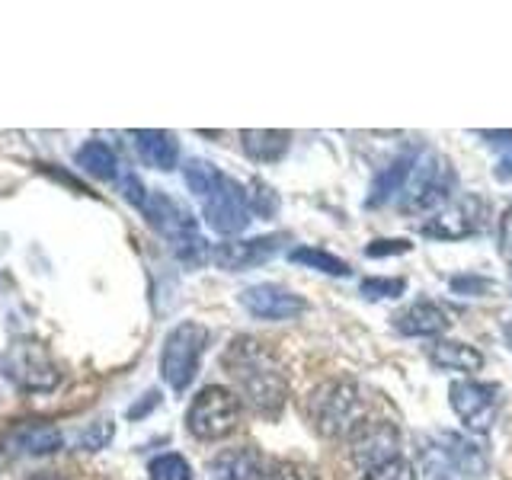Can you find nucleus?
<instances>
[{
  "mask_svg": "<svg viewBox=\"0 0 512 480\" xmlns=\"http://www.w3.org/2000/svg\"><path fill=\"white\" fill-rule=\"evenodd\" d=\"M224 368L237 381L244 400L260 413H279L288 397V381L279 359L253 340V336H237L224 352Z\"/></svg>",
  "mask_w": 512,
  "mask_h": 480,
  "instance_id": "f257e3e1",
  "label": "nucleus"
},
{
  "mask_svg": "<svg viewBox=\"0 0 512 480\" xmlns=\"http://www.w3.org/2000/svg\"><path fill=\"white\" fill-rule=\"evenodd\" d=\"M122 192H125V199L148 218L151 228L170 240L173 253L180 256L183 263L196 266L205 256H212V250L205 247V237L199 234L196 218L189 215L186 205L170 199L167 192H148L141 186L138 176H122Z\"/></svg>",
  "mask_w": 512,
  "mask_h": 480,
  "instance_id": "f03ea898",
  "label": "nucleus"
},
{
  "mask_svg": "<svg viewBox=\"0 0 512 480\" xmlns=\"http://www.w3.org/2000/svg\"><path fill=\"white\" fill-rule=\"evenodd\" d=\"M183 176H186V186L196 192L202 202V215L208 228L224 237L247 231L250 205H247V192L237 186V180H231L228 173H221L215 164H208V160H189L183 167Z\"/></svg>",
  "mask_w": 512,
  "mask_h": 480,
  "instance_id": "7ed1b4c3",
  "label": "nucleus"
},
{
  "mask_svg": "<svg viewBox=\"0 0 512 480\" xmlns=\"http://www.w3.org/2000/svg\"><path fill=\"white\" fill-rule=\"evenodd\" d=\"M311 423L324 439H346L365 423V394L356 381H327L311 394Z\"/></svg>",
  "mask_w": 512,
  "mask_h": 480,
  "instance_id": "20e7f679",
  "label": "nucleus"
},
{
  "mask_svg": "<svg viewBox=\"0 0 512 480\" xmlns=\"http://www.w3.org/2000/svg\"><path fill=\"white\" fill-rule=\"evenodd\" d=\"M240 423V400L234 391L221 388V384H208L196 397H192L186 426L196 439L202 442H218L231 436Z\"/></svg>",
  "mask_w": 512,
  "mask_h": 480,
  "instance_id": "39448f33",
  "label": "nucleus"
},
{
  "mask_svg": "<svg viewBox=\"0 0 512 480\" xmlns=\"http://www.w3.org/2000/svg\"><path fill=\"white\" fill-rule=\"evenodd\" d=\"M4 375L16 384L20 391H52L58 384V365L52 359V352L42 340H32V336H20L13 340L4 352Z\"/></svg>",
  "mask_w": 512,
  "mask_h": 480,
  "instance_id": "423d86ee",
  "label": "nucleus"
},
{
  "mask_svg": "<svg viewBox=\"0 0 512 480\" xmlns=\"http://www.w3.org/2000/svg\"><path fill=\"white\" fill-rule=\"evenodd\" d=\"M205 346H208V330L196 324V320H186V324L170 330V336L164 340V356H160V375H164V381L173 391H186L192 384Z\"/></svg>",
  "mask_w": 512,
  "mask_h": 480,
  "instance_id": "0eeeda50",
  "label": "nucleus"
},
{
  "mask_svg": "<svg viewBox=\"0 0 512 480\" xmlns=\"http://www.w3.org/2000/svg\"><path fill=\"white\" fill-rule=\"evenodd\" d=\"M455 189V173L436 154H423L416 157V167L407 180V199H404V212L407 215H423V212H442V205L448 202Z\"/></svg>",
  "mask_w": 512,
  "mask_h": 480,
  "instance_id": "6e6552de",
  "label": "nucleus"
},
{
  "mask_svg": "<svg viewBox=\"0 0 512 480\" xmlns=\"http://www.w3.org/2000/svg\"><path fill=\"white\" fill-rule=\"evenodd\" d=\"M448 400H452L458 420L471 432H490L496 413H500V391L474 378H458L448 384Z\"/></svg>",
  "mask_w": 512,
  "mask_h": 480,
  "instance_id": "1a4fd4ad",
  "label": "nucleus"
},
{
  "mask_svg": "<svg viewBox=\"0 0 512 480\" xmlns=\"http://www.w3.org/2000/svg\"><path fill=\"white\" fill-rule=\"evenodd\" d=\"M349 458L365 474L381 468V464L394 461V458H400V432H397V426L388 423V420L362 423L349 436Z\"/></svg>",
  "mask_w": 512,
  "mask_h": 480,
  "instance_id": "9d476101",
  "label": "nucleus"
},
{
  "mask_svg": "<svg viewBox=\"0 0 512 480\" xmlns=\"http://www.w3.org/2000/svg\"><path fill=\"white\" fill-rule=\"evenodd\" d=\"M484 218H487V202L480 196H468L448 202L442 212L432 215L423 224V234L436 240H464L484 228Z\"/></svg>",
  "mask_w": 512,
  "mask_h": 480,
  "instance_id": "9b49d317",
  "label": "nucleus"
},
{
  "mask_svg": "<svg viewBox=\"0 0 512 480\" xmlns=\"http://www.w3.org/2000/svg\"><path fill=\"white\" fill-rule=\"evenodd\" d=\"M282 234H269V237H253V240H224V244L212 247V260L224 272H240V269H253L269 263L272 256L282 250Z\"/></svg>",
  "mask_w": 512,
  "mask_h": 480,
  "instance_id": "f8f14e48",
  "label": "nucleus"
},
{
  "mask_svg": "<svg viewBox=\"0 0 512 480\" xmlns=\"http://www.w3.org/2000/svg\"><path fill=\"white\" fill-rule=\"evenodd\" d=\"M240 304L260 320H292L308 311V301L301 295L288 292L282 285H272V282L244 288V292H240Z\"/></svg>",
  "mask_w": 512,
  "mask_h": 480,
  "instance_id": "ddd939ff",
  "label": "nucleus"
},
{
  "mask_svg": "<svg viewBox=\"0 0 512 480\" xmlns=\"http://www.w3.org/2000/svg\"><path fill=\"white\" fill-rule=\"evenodd\" d=\"M61 442V432L42 420L16 423L4 432V448L13 455H52L61 448Z\"/></svg>",
  "mask_w": 512,
  "mask_h": 480,
  "instance_id": "4468645a",
  "label": "nucleus"
},
{
  "mask_svg": "<svg viewBox=\"0 0 512 480\" xmlns=\"http://www.w3.org/2000/svg\"><path fill=\"white\" fill-rule=\"evenodd\" d=\"M269 471L266 458L256 448H228L212 461L215 480H263Z\"/></svg>",
  "mask_w": 512,
  "mask_h": 480,
  "instance_id": "2eb2a0df",
  "label": "nucleus"
},
{
  "mask_svg": "<svg viewBox=\"0 0 512 480\" xmlns=\"http://www.w3.org/2000/svg\"><path fill=\"white\" fill-rule=\"evenodd\" d=\"M394 327L404 336H439L448 330V314L432 301H416L394 317Z\"/></svg>",
  "mask_w": 512,
  "mask_h": 480,
  "instance_id": "dca6fc26",
  "label": "nucleus"
},
{
  "mask_svg": "<svg viewBox=\"0 0 512 480\" xmlns=\"http://www.w3.org/2000/svg\"><path fill=\"white\" fill-rule=\"evenodd\" d=\"M132 138H135V148L144 164H151L157 170H173L176 160H180V144H176V138L170 132L141 128V132H135Z\"/></svg>",
  "mask_w": 512,
  "mask_h": 480,
  "instance_id": "f3484780",
  "label": "nucleus"
},
{
  "mask_svg": "<svg viewBox=\"0 0 512 480\" xmlns=\"http://www.w3.org/2000/svg\"><path fill=\"white\" fill-rule=\"evenodd\" d=\"M240 141H244L247 157L256 164H276L292 148V135L276 132V128H247V132H240Z\"/></svg>",
  "mask_w": 512,
  "mask_h": 480,
  "instance_id": "a211bd4d",
  "label": "nucleus"
},
{
  "mask_svg": "<svg viewBox=\"0 0 512 480\" xmlns=\"http://www.w3.org/2000/svg\"><path fill=\"white\" fill-rule=\"evenodd\" d=\"M429 359L439 368H452V372H480L484 368V356L458 340H436L429 346Z\"/></svg>",
  "mask_w": 512,
  "mask_h": 480,
  "instance_id": "6ab92c4d",
  "label": "nucleus"
},
{
  "mask_svg": "<svg viewBox=\"0 0 512 480\" xmlns=\"http://www.w3.org/2000/svg\"><path fill=\"white\" fill-rule=\"evenodd\" d=\"M413 167H416V157H413V154L397 157L388 170H381V173L375 176V183H372V196L365 199V205H368V208H378V205L388 202V199L394 196V192H400V189L407 186Z\"/></svg>",
  "mask_w": 512,
  "mask_h": 480,
  "instance_id": "aec40b11",
  "label": "nucleus"
},
{
  "mask_svg": "<svg viewBox=\"0 0 512 480\" xmlns=\"http://www.w3.org/2000/svg\"><path fill=\"white\" fill-rule=\"evenodd\" d=\"M77 167L96 176V180H112L116 176V154H112L109 144L103 141H87L84 148L77 151Z\"/></svg>",
  "mask_w": 512,
  "mask_h": 480,
  "instance_id": "412c9836",
  "label": "nucleus"
},
{
  "mask_svg": "<svg viewBox=\"0 0 512 480\" xmlns=\"http://www.w3.org/2000/svg\"><path fill=\"white\" fill-rule=\"evenodd\" d=\"M439 442H442L445 452L452 455V461L458 464V471H461L464 477H468V474H471V477H480V474L487 471V458L480 455L474 445L464 442L461 436H452V432H445V436H442Z\"/></svg>",
  "mask_w": 512,
  "mask_h": 480,
  "instance_id": "4be33fe9",
  "label": "nucleus"
},
{
  "mask_svg": "<svg viewBox=\"0 0 512 480\" xmlns=\"http://www.w3.org/2000/svg\"><path fill=\"white\" fill-rule=\"evenodd\" d=\"M288 260L298 263V266H308V269H317V272H327V276H340L346 279L349 276V263L340 260V256H333L327 250H314V247H295L288 253Z\"/></svg>",
  "mask_w": 512,
  "mask_h": 480,
  "instance_id": "5701e85b",
  "label": "nucleus"
},
{
  "mask_svg": "<svg viewBox=\"0 0 512 480\" xmlns=\"http://www.w3.org/2000/svg\"><path fill=\"white\" fill-rule=\"evenodd\" d=\"M420 464H423L426 480H464V474L458 471V464L452 461V455L442 448V442L439 445H426L423 455H420Z\"/></svg>",
  "mask_w": 512,
  "mask_h": 480,
  "instance_id": "b1692460",
  "label": "nucleus"
},
{
  "mask_svg": "<svg viewBox=\"0 0 512 480\" xmlns=\"http://www.w3.org/2000/svg\"><path fill=\"white\" fill-rule=\"evenodd\" d=\"M151 480H192L189 461L183 455H160L151 461Z\"/></svg>",
  "mask_w": 512,
  "mask_h": 480,
  "instance_id": "393cba45",
  "label": "nucleus"
},
{
  "mask_svg": "<svg viewBox=\"0 0 512 480\" xmlns=\"http://www.w3.org/2000/svg\"><path fill=\"white\" fill-rule=\"evenodd\" d=\"M247 205H250V212L269 218V215H276V212H279V196H276V192H272L266 183L253 180V183H250V192H247Z\"/></svg>",
  "mask_w": 512,
  "mask_h": 480,
  "instance_id": "a878e982",
  "label": "nucleus"
},
{
  "mask_svg": "<svg viewBox=\"0 0 512 480\" xmlns=\"http://www.w3.org/2000/svg\"><path fill=\"white\" fill-rule=\"evenodd\" d=\"M407 292L404 279H362V295L365 298H400Z\"/></svg>",
  "mask_w": 512,
  "mask_h": 480,
  "instance_id": "bb28decb",
  "label": "nucleus"
},
{
  "mask_svg": "<svg viewBox=\"0 0 512 480\" xmlns=\"http://www.w3.org/2000/svg\"><path fill=\"white\" fill-rule=\"evenodd\" d=\"M362 480H416V468L404 458H394L388 464H381V468L368 471Z\"/></svg>",
  "mask_w": 512,
  "mask_h": 480,
  "instance_id": "cd10ccee",
  "label": "nucleus"
},
{
  "mask_svg": "<svg viewBox=\"0 0 512 480\" xmlns=\"http://www.w3.org/2000/svg\"><path fill=\"white\" fill-rule=\"evenodd\" d=\"M263 480H317V474L311 468L295 461H279V464H269V471Z\"/></svg>",
  "mask_w": 512,
  "mask_h": 480,
  "instance_id": "c85d7f7f",
  "label": "nucleus"
},
{
  "mask_svg": "<svg viewBox=\"0 0 512 480\" xmlns=\"http://www.w3.org/2000/svg\"><path fill=\"white\" fill-rule=\"evenodd\" d=\"M365 253L378 260V256H397V253H410V240L404 237H394V240H375V244H368Z\"/></svg>",
  "mask_w": 512,
  "mask_h": 480,
  "instance_id": "c756f323",
  "label": "nucleus"
},
{
  "mask_svg": "<svg viewBox=\"0 0 512 480\" xmlns=\"http://www.w3.org/2000/svg\"><path fill=\"white\" fill-rule=\"evenodd\" d=\"M112 439V423H96L84 432V439H80V445L90 448V452H96V448H103L106 442Z\"/></svg>",
  "mask_w": 512,
  "mask_h": 480,
  "instance_id": "7c9ffc66",
  "label": "nucleus"
},
{
  "mask_svg": "<svg viewBox=\"0 0 512 480\" xmlns=\"http://www.w3.org/2000/svg\"><path fill=\"white\" fill-rule=\"evenodd\" d=\"M490 138V144H509V151L503 154L500 167H496V173L503 176V180H509L512 176V132H484Z\"/></svg>",
  "mask_w": 512,
  "mask_h": 480,
  "instance_id": "2f4dec72",
  "label": "nucleus"
},
{
  "mask_svg": "<svg viewBox=\"0 0 512 480\" xmlns=\"http://www.w3.org/2000/svg\"><path fill=\"white\" fill-rule=\"evenodd\" d=\"M500 253H503V260L512 266V208L500 221Z\"/></svg>",
  "mask_w": 512,
  "mask_h": 480,
  "instance_id": "473e14b6",
  "label": "nucleus"
},
{
  "mask_svg": "<svg viewBox=\"0 0 512 480\" xmlns=\"http://www.w3.org/2000/svg\"><path fill=\"white\" fill-rule=\"evenodd\" d=\"M490 282H484V279H452V288L455 292H461V288H480V292H484Z\"/></svg>",
  "mask_w": 512,
  "mask_h": 480,
  "instance_id": "72a5a7b5",
  "label": "nucleus"
},
{
  "mask_svg": "<svg viewBox=\"0 0 512 480\" xmlns=\"http://www.w3.org/2000/svg\"><path fill=\"white\" fill-rule=\"evenodd\" d=\"M29 480H64V477H58V474H36V477H29Z\"/></svg>",
  "mask_w": 512,
  "mask_h": 480,
  "instance_id": "f704fd0d",
  "label": "nucleus"
},
{
  "mask_svg": "<svg viewBox=\"0 0 512 480\" xmlns=\"http://www.w3.org/2000/svg\"><path fill=\"white\" fill-rule=\"evenodd\" d=\"M503 336H506V343L512 346V320H509V324L503 327Z\"/></svg>",
  "mask_w": 512,
  "mask_h": 480,
  "instance_id": "c9c22d12",
  "label": "nucleus"
}]
</instances>
